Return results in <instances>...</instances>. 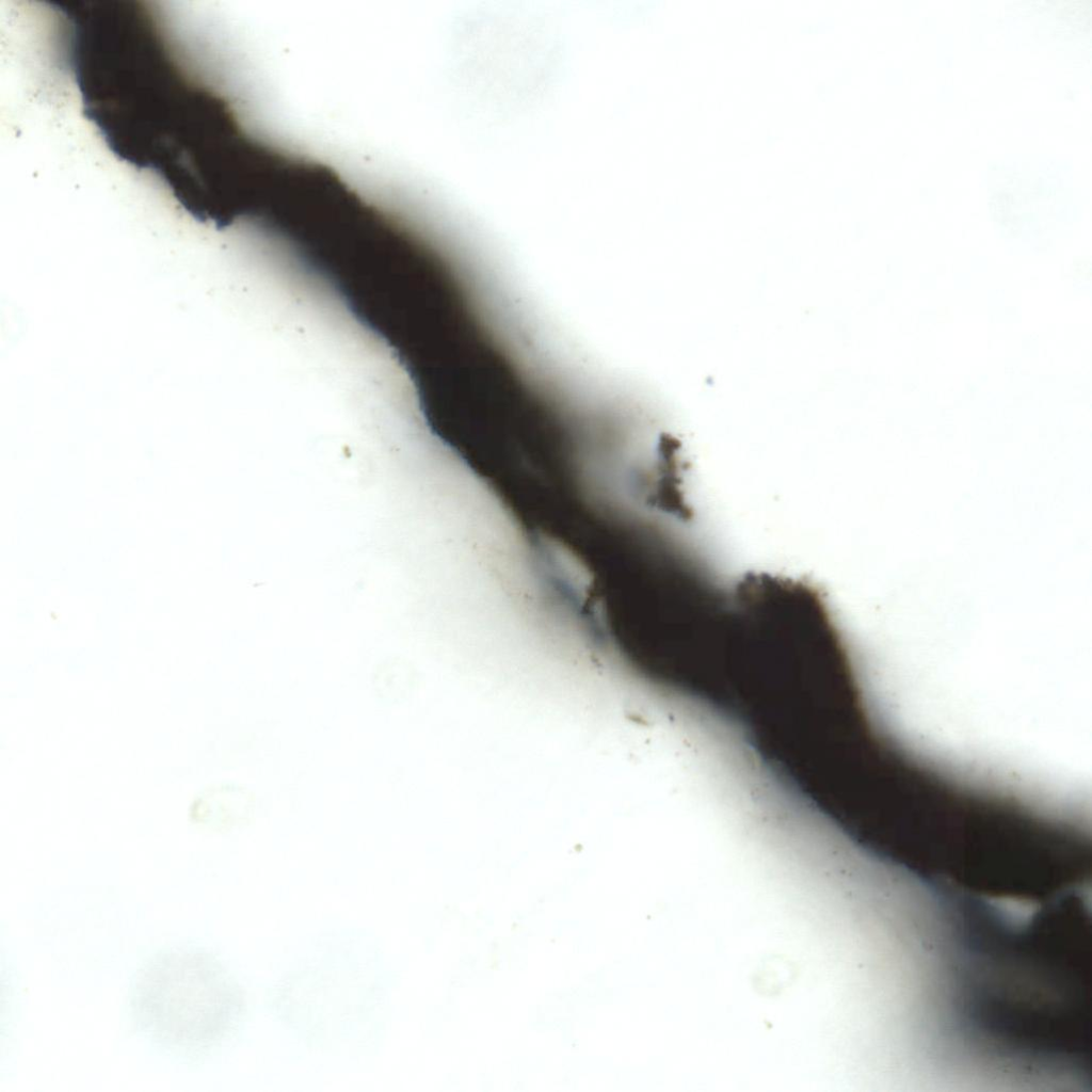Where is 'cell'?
I'll list each match as a JSON object with an SVG mask.
<instances>
[{
	"label": "cell",
	"instance_id": "6da1fadb",
	"mask_svg": "<svg viewBox=\"0 0 1092 1092\" xmlns=\"http://www.w3.org/2000/svg\"><path fill=\"white\" fill-rule=\"evenodd\" d=\"M178 964L170 965L171 968L163 971L164 974L159 969L156 971L158 978L149 979L158 986L155 990L147 989L151 996L146 997V1000L152 1002L146 1008L154 1009L147 1015L150 1018L162 1017V1021L156 1024L158 1026L163 1023L166 1027L171 1024L178 1027L181 1024L179 1032L182 1034H200V1010L205 1006L202 1002L205 1001L203 993L206 990L203 986L204 980L200 979V964Z\"/></svg>",
	"mask_w": 1092,
	"mask_h": 1092
}]
</instances>
